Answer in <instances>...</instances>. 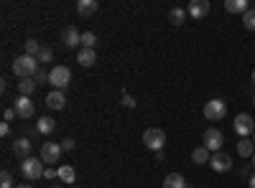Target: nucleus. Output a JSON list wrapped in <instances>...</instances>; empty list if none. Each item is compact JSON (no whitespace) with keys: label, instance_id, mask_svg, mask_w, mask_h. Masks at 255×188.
<instances>
[{"label":"nucleus","instance_id":"20","mask_svg":"<svg viewBox=\"0 0 255 188\" xmlns=\"http://www.w3.org/2000/svg\"><path fill=\"white\" fill-rule=\"evenodd\" d=\"M212 160V153L204 148V145H199V148L191 153V163H197V165H204V163H209Z\"/></svg>","mask_w":255,"mask_h":188},{"label":"nucleus","instance_id":"3","mask_svg":"<svg viewBox=\"0 0 255 188\" xmlns=\"http://www.w3.org/2000/svg\"><path fill=\"white\" fill-rule=\"evenodd\" d=\"M143 142H145V148H151L153 153L163 150V145H166V132L158 130V127H148L143 132Z\"/></svg>","mask_w":255,"mask_h":188},{"label":"nucleus","instance_id":"27","mask_svg":"<svg viewBox=\"0 0 255 188\" xmlns=\"http://www.w3.org/2000/svg\"><path fill=\"white\" fill-rule=\"evenodd\" d=\"M38 51H41V44H38L36 38H28V41H26V54L36 59V56H38Z\"/></svg>","mask_w":255,"mask_h":188},{"label":"nucleus","instance_id":"29","mask_svg":"<svg viewBox=\"0 0 255 188\" xmlns=\"http://www.w3.org/2000/svg\"><path fill=\"white\" fill-rule=\"evenodd\" d=\"M33 79H36V84H49V79H51V71H44V69H38V74H36Z\"/></svg>","mask_w":255,"mask_h":188},{"label":"nucleus","instance_id":"35","mask_svg":"<svg viewBox=\"0 0 255 188\" xmlns=\"http://www.w3.org/2000/svg\"><path fill=\"white\" fill-rule=\"evenodd\" d=\"M13 115H15V110H5V122H10V120H13Z\"/></svg>","mask_w":255,"mask_h":188},{"label":"nucleus","instance_id":"6","mask_svg":"<svg viewBox=\"0 0 255 188\" xmlns=\"http://www.w3.org/2000/svg\"><path fill=\"white\" fill-rule=\"evenodd\" d=\"M61 153H64L61 142H44V145H41V160H44L46 165H56Z\"/></svg>","mask_w":255,"mask_h":188},{"label":"nucleus","instance_id":"10","mask_svg":"<svg viewBox=\"0 0 255 188\" xmlns=\"http://www.w3.org/2000/svg\"><path fill=\"white\" fill-rule=\"evenodd\" d=\"M209 165H212V171H217V173H227V171H232V158L227 155V153H212V160H209Z\"/></svg>","mask_w":255,"mask_h":188},{"label":"nucleus","instance_id":"7","mask_svg":"<svg viewBox=\"0 0 255 188\" xmlns=\"http://www.w3.org/2000/svg\"><path fill=\"white\" fill-rule=\"evenodd\" d=\"M202 140H204V148H207L209 153H220L222 142H225V137H222V132H220L217 127H209V130H204Z\"/></svg>","mask_w":255,"mask_h":188},{"label":"nucleus","instance_id":"31","mask_svg":"<svg viewBox=\"0 0 255 188\" xmlns=\"http://www.w3.org/2000/svg\"><path fill=\"white\" fill-rule=\"evenodd\" d=\"M123 104H125V107H130V110H133V107H135V99H133L130 94H128V92H123Z\"/></svg>","mask_w":255,"mask_h":188},{"label":"nucleus","instance_id":"24","mask_svg":"<svg viewBox=\"0 0 255 188\" xmlns=\"http://www.w3.org/2000/svg\"><path fill=\"white\" fill-rule=\"evenodd\" d=\"M184 18H186V10L184 8H171V13H168V20H171L174 26H181Z\"/></svg>","mask_w":255,"mask_h":188},{"label":"nucleus","instance_id":"32","mask_svg":"<svg viewBox=\"0 0 255 188\" xmlns=\"http://www.w3.org/2000/svg\"><path fill=\"white\" fill-rule=\"evenodd\" d=\"M74 145H77V142H74L72 137H67V140H61V150H74Z\"/></svg>","mask_w":255,"mask_h":188},{"label":"nucleus","instance_id":"21","mask_svg":"<svg viewBox=\"0 0 255 188\" xmlns=\"http://www.w3.org/2000/svg\"><path fill=\"white\" fill-rule=\"evenodd\" d=\"M54 127H56V122H54L51 117H38V122H36V130H38L41 135H51Z\"/></svg>","mask_w":255,"mask_h":188},{"label":"nucleus","instance_id":"34","mask_svg":"<svg viewBox=\"0 0 255 188\" xmlns=\"http://www.w3.org/2000/svg\"><path fill=\"white\" fill-rule=\"evenodd\" d=\"M0 135H3V137H8V135H10V125H8V122L0 125Z\"/></svg>","mask_w":255,"mask_h":188},{"label":"nucleus","instance_id":"8","mask_svg":"<svg viewBox=\"0 0 255 188\" xmlns=\"http://www.w3.org/2000/svg\"><path fill=\"white\" fill-rule=\"evenodd\" d=\"M59 41H61L64 49H77V46H82V33H79L74 26H67V28L61 31Z\"/></svg>","mask_w":255,"mask_h":188},{"label":"nucleus","instance_id":"25","mask_svg":"<svg viewBox=\"0 0 255 188\" xmlns=\"http://www.w3.org/2000/svg\"><path fill=\"white\" fill-rule=\"evenodd\" d=\"M38 64H49V61L54 59V49L51 46H41V51H38Z\"/></svg>","mask_w":255,"mask_h":188},{"label":"nucleus","instance_id":"12","mask_svg":"<svg viewBox=\"0 0 255 188\" xmlns=\"http://www.w3.org/2000/svg\"><path fill=\"white\" fill-rule=\"evenodd\" d=\"M97 10H100L97 0H77V13H79L82 18H90V15H95Z\"/></svg>","mask_w":255,"mask_h":188},{"label":"nucleus","instance_id":"26","mask_svg":"<svg viewBox=\"0 0 255 188\" xmlns=\"http://www.w3.org/2000/svg\"><path fill=\"white\" fill-rule=\"evenodd\" d=\"M95 46H97V36L92 31L82 33V49H95Z\"/></svg>","mask_w":255,"mask_h":188},{"label":"nucleus","instance_id":"33","mask_svg":"<svg viewBox=\"0 0 255 188\" xmlns=\"http://www.w3.org/2000/svg\"><path fill=\"white\" fill-rule=\"evenodd\" d=\"M44 178H49V181H54V178H59V171H54V168H46V173H44Z\"/></svg>","mask_w":255,"mask_h":188},{"label":"nucleus","instance_id":"2","mask_svg":"<svg viewBox=\"0 0 255 188\" xmlns=\"http://www.w3.org/2000/svg\"><path fill=\"white\" fill-rule=\"evenodd\" d=\"M44 160L41 158H26L23 163H20V173H23L26 181H38V178H44L46 168H44Z\"/></svg>","mask_w":255,"mask_h":188},{"label":"nucleus","instance_id":"37","mask_svg":"<svg viewBox=\"0 0 255 188\" xmlns=\"http://www.w3.org/2000/svg\"><path fill=\"white\" fill-rule=\"evenodd\" d=\"M15 188H33L31 183H20V186H15Z\"/></svg>","mask_w":255,"mask_h":188},{"label":"nucleus","instance_id":"13","mask_svg":"<svg viewBox=\"0 0 255 188\" xmlns=\"http://www.w3.org/2000/svg\"><path fill=\"white\" fill-rule=\"evenodd\" d=\"M13 155H15V158H20V160L31 158V142H28L26 137H18V140L13 142Z\"/></svg>","mask_w":255,"mask_h":188},{"label":"nucleus","instance_id":"14","mask_svg":"<svg viewBox=\"0 0 255 188\" xmlns=\"http://www.w3.org/2000/svg\"><path fill=\"white\" fill-rule=\"evenodd\" d=\"M186 10L194 15V18H204L209 13V0H191Z\"/></svg>","mask_w":255,"mask_h":188},{"label":"nucleus","instance_id":"9","mask_svg":"<svg viewBox=\"0 0 255 188\" xmlns=\"http://www.w3.org/2000/svg\"><path fill=\"white\" fill-rule=\"evenodd\" d=\"M232 127H235V132H238L240 137H248V135L255 132V120H253L250 115H238L235 122H232Z\"/></svg>","mask_w":255,"mask_h":188},{"label":"nucleus","instance_id":"1","mask_svg":"<svg viewBox=\"0 0 255 188\" xmlns=\"http://www.w3.org/2000/svg\"><path fill=\"white\" fill-rule=\"evenodd\" d=\"M10 69H13V74L20 76V79H31V76L38 74V59H33V56H28V54L15 56V61H13Z\"/></svg>","mask_w":255,"mask_h":188},{"label":"nucleus","instance_id":"41","mask_svg":"<svg viewBox=\"0 0 255 188\" xmlns=\"http://www.w3.org/2000/svg\"><path fill=\"white\" fill-rule=\"evenodd\" d=\"M253 142H255V132H253Z\"/></svg>","mask_w":255,"mask_h":188},{"label":"nucleus","instance_id":"5","mask_svg":"<svg viewBox=\"0 0 255 188\" xmlns=\"http://www.w3.org/2000/svg\"><path fill=\"white\" fill-rule=\"evenodd\" d=\"M69 81H72V71H69V66H54V69H51V79H49V84H51L54 89L64 92V89L69 87Z\"/></svg>","mask_w":255,"mask_h":188},{"label":"nucleus","instance_id":"17","mask_svg":"<svg viewBox=\"0 0 255 188\" xmlns=\"http://www.w3.org/2000/svg\"><path fill=\"white\" fill-rule=\"evenodd\" d=\"M77 61H79L82 66H95V61H97L95 49H82V51L77 54Z\"/></svg>","mask_w":255,"mask_h":188},{"label":"nucleus","instance_id":"39","mask_svg":"<svg viewBox=\"0 0 255 188\" xmlns=\"http://www.w3.org/2000/svg\"><path fill=\"white\" fill-rule=\"evenodd\" d=\"M253 84H255V69H253Z\"/></svg>","mask_w":255,"mask_h":188},{"label":"nucleus","instance_id":"23","mask_svg":"<svg viewBox=\"0 0 255 188\" xmlns=\"http://www.w3.org/2000/svg\"><path fill=\"white\" fill-rule=\"evenodd\" d=\"M59 171V181L61 183H74V168L72 165H61V168H56Z\"/></svg>","mask_w":255,"mask_h":188},{"label":"nucleus","instance_id":"11","mask_svg":"<svg viewBox=\"0 0 255 188\" xmlns=\"http://www.w3.org/2000/svg\"><path fill=\"white\" fill-rule=\"evenodd\" d=\"M13 110H15V115H18V117L31 120V117H33V102H31V97H18Z\"/></svg>","mask_w":255,"mask_h":188},{"label":"nucleus","instance_id":"4","mask_svg":"<svg viewBox=\"0 0 255 188\" xmlns=\"http://www.w3.org/2000/svg\"><path fill=\"white\" fill-rule=\"evenodd\" d=\"M202 115H204L209 122H220V120L227 115V104H225L222 99H209V102L204 104Z\"/></svg>","mask_w":255,"mask_h":188},{"label":"nucleus","instance_id":"18","mask_svg":"<svg viewBox=\"0 0 255 188\" xmlns=\"http://www.w3.org/2000/svg\"><path fill=\"white\" fill-rule=\"evenodd\" d=\"M238 153H240V158H253V155H255V142L248 140V137H240V142H238Z\"/></svg>","mask_w":255,"mask_h":188},{"label":"nucleus","instance_id":"28","mask_svg":"<svg viewBox=\"0 0 255 188\" xmlns=\"http://www.w3.org/2000/svg\"><path fill=\"white\" fill-rule=\"evenodd\" d=\"M243 26H245L248 31H255V8H250V10L243 15Z\"/></svg>","mask_w":255,"mask_h":188},{"label":"nucleus","instance_id":"22","mask_svg":"<svg viewBox=\"0 0 255 188\" xmlns=\"http://www.w3.org/2000/svg\"><path fill=\"white\" fill-rule=\"evenodd\" d=\"M36 79H20L18 81V92H20V97H31L33 92H36Z\"/></svg>","mask_w":255,"mask_h":188},{"label":"nucleus","instance_id":"15","mask_svg":"<svg viewBox=\"0 0 255 188\" xmlns=\"http://www.w3.org/2000/svg\"><path fill=\"white\" fill-rule=\"evenodd\" d=\"M46 104H49L51 110H64V107H67V97H64V92L54 89V92L46 97Z\"/></svg>","mask_w":255,"mask_h":188},{"label":"nucleus","instance_id":"36","mask_svg":"<svg viewBox=\"0 0 255 188\" xmlns=\"http://www.w3.org/2000/svg\"><path fill=\"white\" fill-rule=\"evenodd\" d=\"M248 186H250V188H255V176H250V181H248Z\"/></svg>","mask_w":255,"mask_h":188},{"label":"nucleus","instance_id":"40","mask_svg":"<svg viewBox=\"0 0 255 188\" xmlns=\"http://www.w3.org/2000/svg\"><path fill=\"white\" fill-rule=\"evenodd\" d=\"M253 168H255V155H253Z\"/></svg>","mask_w":255,"mask_h":188},{"label":"nucleus","instance_id":"38","mask_svg":"<svg viewBox=\"0 0 255 188\" xmlns=\"http://www.w3.org/2000/svg\"><path fill=\"white\" fill-rule=\"evenodd\" d=\"M51 188H64V186H61V183H54V186H51Z\"/></svg>","mask_w":255,"mask_h":188},{"label":"nucleus","instance_id":"19","mask_svg":"<svg viewBox=\"0 0 255 188\" xmlns=\"http://www.w3.org/2000/svg\"><path fill=\"white\" fill-rule=\"evenodd\" d=\"M163 188H186V181L181 173H168L163 178Z\"/></svg>","mask_w":255,"mask_h":188},{"label":"nucleus","instance_id":"16","mask_svg":"<svg viewBox=\"0 0 255 188\" xmlns=\"http://www.w3.org/2000/svg\"><path fill=\"white\" fill-rule=\"evenodd\" d=\"M225 8H227L230 13H240V15H245V13L250 10L248 0H225Z\"/></svg>","mask_w":255,"mask_h":188},{"label":"nucleus","instance_id":"30","mask_svg":"<svg viewBox=\"0 0 255 188\" xmlns=\"http://www.w3.org/2000/svg\"><path fill=\"white\" fill-rule=\"evenodd\" d=\"M0 188H13V176L8 171L0 173Z\"/></svg>","mask_w":255,"mask_h":188},{"label":"nucleus","instance_id":"42","mask_svg":"<svg viewBox=\"0 0 255 188\" xmlns=\"http://www.w3.org/2000/svg\"><path fill=\"white\" fill-rule=\"evenodd\" d=\"M253 104H255V97H253Z\"/></svg>","mask_w":255,"mask_h":188}]
</instances>
